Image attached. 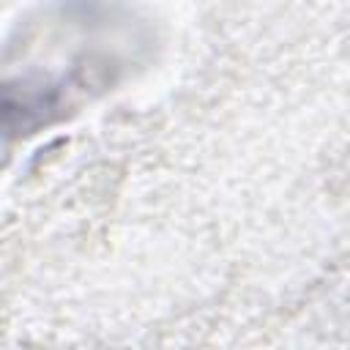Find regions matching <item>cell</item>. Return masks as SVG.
Segmentation results:
<instances>
[{
  "instance_id": "6da1fadb",
  "label": "cell",
  "mask_w": 350,
  "mask_h": 350,
  "mask_svg": "<svg viewBox=\"0 0 350 350\" xmlns=\"http://www.w3.org/2000/svg\"><path fill=\"white\" fill-rule=\"evenodd\" d=\"M123 60L115 49L82 36L77 44L49 49L46 60L33 57L27 66L0 74V156L19 139L38 134L60 120L79 98L112 85Z\"/></svg>"
}]
</instances>
